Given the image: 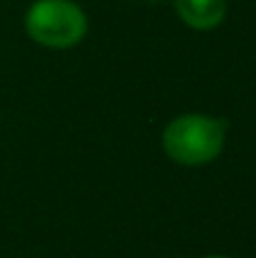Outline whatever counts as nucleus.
<instances>
[{
    "instance_id": "nucleus-1",
    "label": "nucleus",
    "mask_w": 256,
    "mask_h": 258,
    "mask_svg": "<svg viewBox=\"0 0 256 258\" xmlns=\"http://www.w3.org/2000/svg\"><path fill=\"white\" fill-rule=\"evenodd\" d=\"M227 122L202 113L179 116L163 129V150L181 165H204L225 147Z\"/></svg>"
},
{
    "instance_id": "nucleus-3",
    "label": "nucleus",
    "mask_w": 256,
    "mask_h": 258,
    "mask_svg": "<svg viewBox=\"0 0 256 258\" xmlns=\"http://www.w3.org/2000/svg\"><path fill=\"white\" fill-rule=\"evenodd\" d=\"M179 18L193 30H213L225 21L227 0H175Z\"/></svg>"
},
{
    "instance_id": "nucleus-2",
    "label": "nucleus",
    "mask_w": 256,
    "mask_h": 258,
    "mask_svg": "<svg viewBox=\"0 0 256 258\" xmlns=\"http://www.w3.org/2000/svg\"><path fill=\"white\" fill-rule=\"evenodd\" d=\"M86 16L73 0H36L25 14V30L45 48H73L86 34Z\"/></svg>"
},
{
    "instance_id": "nucleus-4",
    "label": "nucleus",
    "mask_w": 256,
    "mask_h": 258,
    "mask_svg": "<svg viewBox=\"0 0 256 258\" xmlns=\"http://www.w3.org/2000/svg\"><path fill=\"white\" fill-rule=\"evenodd\" d=\"M204 258H229V256H220V254H213V256H204Z\"/></svg>"
},
{
    "instance_id": "nucleus-5",
    "label": "nucleus",
    "mask_w": 256,
    "mask_h": 258,
    "mask_svg": "<svg viewBox=\"0 0 256 258\" xmlns=\"http://www.w3.org/2000/svg\"><path fill=\"white\" fill-rule=\"evenodd\" d=\"M150 3H159V0H150Z\"/></svg>"
}]
</instances>
